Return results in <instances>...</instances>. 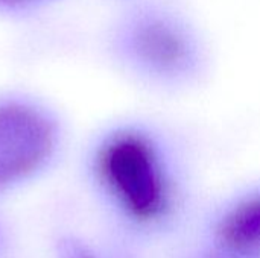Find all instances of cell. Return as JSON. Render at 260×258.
<instances>
[{"label": "cell", "instance_id": "1", "mask_svg": "<svg viewBox=\"0 0 260 258\" xmlns=\"http://www.w3.org/2000/svg\"><path fill=\"white\" fill-rule=\"evenodd\" d=\"M93 167L117 217L143 240H168L192 213L190 151L160 119H133L107 132L94 152Z\"/></svg>", "mask_w": 260, "mask_h": 258}, {"label": "cell", "instance_id": "2", "mask_svg": "<svg viewBox=\"0 0 260 258\" xmlns=\"http://www.w3.org/2000/svg\"><path fill=\"white\" fill-rule=\"evenodd\" d=\"M125 68L158 96H184L213 71L210 38L198 18L175 0H134L116 32Z\"/></svg>", "mask_w": 260, "mask_h": 258}, {"label": "cell", "instance_id": "3", "mask_svg": "<svg viewBox=\"0 0 260 258\" xmlns=\"http://www.w3.org/2000/svg\"><path fill=\"white\" fill-rule=\"evenodd\" d=\"M198 243L238 258H260V178L216 198L200 220Z\"/></svg>", "mask_w": 260, "mask_h": 258}, {"label": "cell", "instance_id": "4", "mask_svg": "<svg viewBox=\"0 0 260 258\" xmlns=\"http://www.w3.org/2000/svg\"><path fill=\"white\" fill-rule=\"evenodd\" d=\"M53 141L55 131L44 114L29 105H0V189L35 172Z\"/></svg>", "mask_w": 260, "mask_h": 258}, {"label": "cell", "instance_id": "5", "mask_svg": "<svg viewBox=\"0 0 260 258\" xmlns=\"http://www.w3.org/2000/svg\"><path fill=\"white\" fill-rule=\"evenodd\" d=\"M66 258H113L108 255H104L94 248L87 246L85 243L79 242H69L64 248Z\"/></svg>", "mask_w": 260, "mask_h": 258}, {"label": "cell", "instance_id": "6", "mask_svg": "<svg viewBox=\"0 0 260 258\" xmlns=\"http://www.w3.org/2000/svg\"><path fill=\"white\" fill-rule=\"evenodd\" d=\"M181 258H238L233 257V255H229V254H224V252H218L215 249H210L201 243L197 242V245L189 249V252H186Z\"/></svg>", "mask_w": 260, "mask_h": 258}, {"label": "cell", "instance_id": "7", "mask_svg": "<svg viewBox=\"0 0 260 258\" xmlns=\"http://www.w3.org/2000/svg\"><path fill=\"white\" fill-rule=\"evenodd\" d=\"M30 2H35V0H0V3L3 5H24V3H30Z\"/></svg>", "mask_w": 260, "mask_h": 258}]
</instances>
